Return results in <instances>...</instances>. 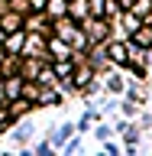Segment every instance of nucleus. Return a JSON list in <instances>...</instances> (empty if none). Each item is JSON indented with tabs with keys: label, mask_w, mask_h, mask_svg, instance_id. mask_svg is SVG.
Wrapping results in <instances>:
<instances>
[{
	"label": "nucleus",
	"mask_w": 152,
	"mask_h": 156,
	"mask_svg": "<svg viewBox=\"0 0 152 156\" xmlns=\"http://www.w3.org/2000/svg\"><path fill=\"white\" fill-rule=\"evenodd\" d=\"M110 55H113L117 62H126V49L123 46H110Z\"/></svg>",
	"instance_id": "f257e3e1"
},
{
	"label": "nucleus",
	"mask_w": 152,
	"mask_h": 156,
	"mask_svg": "<svg viewBox=\"0 0 152 156\" xmlns=\"http://www.w3.org/2000/svg\"><path fill=\"white\" fill-rule=\"evenodd\" d=\"M136 42H139V46H149V42H152L149 29H139V36H136Z\"/></svg>",
	"instance_id": "f03ea898"
},
{
	"label": "nucleus",
	"mask_w": 152,
	"mask_h": 156,
	"mask_svg": "<svg viewBox=\"0 0 152 156\" xmlns=\"http://www.w3.org/2000/svg\"><path fill=\"white\" fill-rule=\"evenodd\" d=\"M49 13L58 16V13H62V0H49Z\"/></svg>",
	"instance_id": "7ed1b4c3"
},
{
	"label": "nucleus",
	"mask_w": 152,
	"mask_h": 156,
	"mask_svg": "<svg viewBox=\"0 0 152 156\" xmlns=\"http://www.w3.org/2000/svg\"><path fill=\"white\" fill-rule=\"evenodd\" d=\"M0 36H3V33H0Z\"/></svg>",
	"instance_id": "20e7f679"
}]
</instances>
